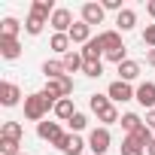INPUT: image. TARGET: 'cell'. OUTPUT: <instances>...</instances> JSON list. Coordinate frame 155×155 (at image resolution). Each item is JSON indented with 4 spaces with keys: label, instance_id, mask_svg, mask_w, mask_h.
I'll list each match as a JSON object with an SVG mask.
<instances>
[{
    "label": "cell",
    "instance_id": "obj_7",
    "mask_svg": "<svg viewBox=\"0 0 155 155\" xmlns=\"http://www.w3.org/2000/svg\"><path fill=\"white\" fill-rule=\"evenodd\" d=\"M134 101H137L140 107H146V110H155V82H140Z\"/></svg>",
    "mask_w": 155,
    "mask_h": 155
},
{
    "label": "cell",
    "instance_id": "obj_14",
    "mask_svg": "<svg viewBox=\"0 0 155 155\" xmlns=\"http://www.w3.org/2000/svg\"><path fill=\"white\" fill-rule=\"evenodd\" d=\"M18 55H21V46H18V40H3V37H0V58L15 61Z\"/></svg>",
    "mask_w": 155,
    "mask_h": 155
},
{
    "label": "cell",
    "instance_id": "obj_39",
    "mask_svg": "<svg viewBox=\"0 0 155 155\" xmlns=\"http://www.w3.org/2000/svg\"><path fill=\"white\" fill-rule=\"evenodd\" d=\"M146 155H155V140H152V143L146 146Z\"/></svg>",
    "mask_w": 155,
    "mask_h": 155
},
{
    "label": "cell",
    "instance_id": "obj_23",
    "mask_svg": "<svg viewBox=\"0 0 155 155\" xmlns=\"http://www.w3.org/2000/svg\"><path fill=\"white\" fill-rule=\"evenodd\" d=\"M88 107H91V113H104V110H110L113 107V101H110V94H91L88 97Z\"/></svg>",
    "mask_w": 155,
    "mask_h": 155
},
{
    "label": "cell",
    "instance_id": "obj_17",
    "mask_svg": "<svg viewBox=\"0 0 155 155\" xmlns=\"http://www.w3.org/2000/svg\"><path fill=\"white\" fill-rule=\"evenodd\" d=\"M137 76H140V64H137V61L119 64V79H122V82H131V79H137Z\"/></svg>",
    "mask_w": 155,
    "mask_h": 155
},
{
    "label": "cell",
    "instance_id": "obj_20",
    "mask_svg": "<svg viewBox=\"0 0 155 155\" xmlns=\"http://www.w3.org/2000/svg\"><path fill=\"white\" fill-rule=\"evenodd\" d=\"M49 46H52L58 55H67V52H73V49H70V46H73V43H70V34H52V43H49Z\"/></svg>",
    "mask_w": 155,
    "mask_h": 155
},
{
    "label": "cell",
    "instance_id": "obj_1",
    "mask_svg": "<svg viewBox=\"0 0 155 155\" xmlns=\"http://www.w3.org/2000/svg\"><path fill=\"white\" fill-rule=\"evenodd\" d=\"M49 110H55V101H49L43 91H37V94H28L25 97V119H31V122H43L46 119V113Z\"/></svg>",
    "mask_w": 155,
    "mask_h": 155
},
{
    "label": "cell",
    "instance_id": "obj_22",
    "mask_svg": "<svg viewBox=\"0 0 155 155\" xmlns=\"http://www.w3.org/2000/svg\"><path fill=\"white\" fill-rule=\"evenodd\" d=\"M18 31H21L18 18H3V28H0V37H3V40H18Z\"/></svg>",
    "mask_w": 155,
    "mask_h": 155
},
{
    "label": "cell",
    "instance_id": "obj_28",
    "mask_svg": "<svg viewBox=\"0 0 155 155\" xmlns=\"http://www.w3.org/2000/svg\"><path fill=\"white\" fill-rule=\"evenodd\" d=\"M131 137H134V140H137V143H143V146H149V143H152V140H155V137H152V128H149V125H146V122H143V125H140V128H137V131H134V134H131Z\"/></svg>",
    "mask_w": 155,
    "mask_h": 155
},
{
    "label": "cell",
    "instance_id": "obj_31",
    "mask_svg": "<svg viewBox=\"0 0 155 155\" xmlns=\"http://www.w3.org/2000/svg\"><path fill=\"white\" fill-rule=\"evenodd\" d=\"M82 73H85V76H91V79H97V76H104V64H101V61H85Z\"/></svg>",
    "mask_w": 155,
    "mask_h": 155
},
{
    "label": "cell",
    "instance_id": "obj_32",
    "mask_svg": "<svg viewBox=\"0 0 155 155\" xmlns=\"http://www.w3.org/2000/svg\"><path fill=\"white\" fill-rule=\"evenodd\" d=\"M97 119L104 122V128H107V125H113V122H122V119H119V110H116V104H113L110 110H104V113H101Z\"/></svg>",
    "mask_w": 155,
    "mask_h": 155
},
{
    "label": "cell",
    "instance_id": "obj_8",
    "mask_svg": "<svg viewBox=\"0 0 155 155\" xmlns=\"http://www.w3.org/2000/svg\"><path fill=\"white\" fill-rule=\"evenodd\" d=\"M37 134H40V140H49V143H58L64 137V131H61L58 122H40L37 125Z\"/></svg>",
    "mask_w": 155,
    "mask_h": 155
},
{
    "label": "cell",
    "instance_id": "obj_26",
    "mask_svg": "<svg viewBox=\"0 0 155 155\" xmlns=\"http://www.w3.org/2000/svg\"><path fill=\"white\" fill-rule=\"evenodd\" d=\"M43 73H46V79L67 76V70H64V64H61V61H46V64H43Z\"/></svg>",
    "mask_w": 155,
    "mask_h": 155
},
{
    "label": "cell",
    "instance_id": "obj_33",
    "mask_svg": "<svg viewBox=\"0 0 155 155\" xmlns=\"http://www.w3.org/2000/svg\"><path fill=\"white\" fill-rule=\"evenodd\" d=\"M107 61H113V64H125V61H128L125 46H122V49H116V52H107Z\"/></svg>",
    "mask_w": 155,
    "mask_h": 155
},
{
    "label": "cell",
    "instance_id": "obj_6",
    "mask_svg": "<svg viewBox=\"0 0 155 155\" xmlns=\"http://www.w3.org/2000/svg\"><path fill=\"white\" fill-rule=\"evenodd\" d=\"M49 25L55 28V34H70V28L76 21H73V12L70 9H55V15L49 18Z\"/></svg>",
    "mask_w": 155,
    "mask_h": 155
},
{
    "label": "cell",
    "instance_id": "obj_30",
    "mask_svg": "<svg viewBox=\"0 0 155 155\" xmlns=\"http://www.w3.org/2000/svg\"><path fill=\"white\" fill-rule=\"evenodd\" d=\"M18 140H6V137H0V152H3V155H21L18 152Z\"/></svg>",
    "mask_w": 155,
    "mask_h": 155
},
{
    "label": "cell",
    "instance_id": "obj_5",
    "mask_svg": "<svg viewBox=\"0 0 155 155\" xmlns=\"http://www.w3.org/2000/svg\"><path fill=\"white\" fill-rule=\"evenodd\" d=\"M55 146H58V152H61V155H79V152L85 149L82 137H76V134H64Z\"/></svg>",
    "mask_w": 155,
    "mask_h": 155
},
{
    "label": "cell",
    "instance_id": "obj_24",
    "mask_svg": "<svg viewBox=\"0 0 155 155\" xmlns=\"http://www.w3.org/2000/svg\"><path fill=\"white\" fill-rule=\"evenodd\" d=\"M122 155H146V146H143V143H137V140L128 134V137L122 140Z\"/></svg>",
    "mask_w": 155,
    "mask_h": 155
},
{
    "label": "cell",
    "instance_id": "obj_9",
    "mask_svg": "<svg viewBox=\"0 0 155 155\" xmlns=\"http://www.w3.org/2000/svg\"><path fill=\"white\" fill-rule=\"evenodd\" d=\"M104 3H82V21L85 25H101L104 21Z\"/></svg>",
    "mask_w": 155,
    "mask_h": 155
},
{
    "label": "cell",
    "instance_id": "obj_29",
    "mask_svg": "<svg viewBox=\"0 0 155 155\" xmlns=\"http://www.w3.org/2000/svg\"><path fill=\"white\" fill-rule=\"evenodd\" d=\"M67 125H70V134H79V131H85L88 119H85V113H76V116H73V119H70Z\"/></svg>",
    "mask_w": 155,
    "mask_h": 155
},
{
    "label": "cell",
    "instance_id": "obj_19",
    "mask_svg": "<svg viewBox=\"0 0 155 155\" xmlns=\"http://www.w3.org/2000/svg\"><path fill=\"white\" fill-rule=\"evenodd\" d=\"M116 25H119V31H134V25H137V12H134V9H122V12L116 15Z\"/></svg>",
    "mask_w": 155,
    "mask_h": 155
},
{
    "label": "cell",
    "instance_id": "obj_36",
    "mask_svg": "<svg viewBox=\"0 0 155 155\" xmlns=\"http://www.w3.org/2000/svg\"><path fill=\"white\" fill-rule=\"evenodd\" d=\"M143 122H146V125H149V128H152V131H155V110H149V113H146V119H143Z\"/></svg>",
    "mask_w": 155,
    "mask_h": 155
},
{
    "label": "cell",
    "instance_id": "obj_40",
    "mask_svg": "<svg viewBox=\"0 0 155 155\" xmlns=\"http://www.w3.org/2000/svg\"><path fill=\"white\" fill-rule=\"evenodd\" d=\"M21 155H25V152H21Z\"/></svg>",
    "mask_w": 155,
    "mask_h": 155
},
{
    "label": "cell",
    "instance_id": "obj_10",
    "mask_svg": "<svg viewBox=\"0 0 155 155\" xmlns=\"http://www.w3.org/2000/svg\"><path fill=\"white\" fill-rule=\"evenodd\" d=\"M18 97H21V88L15 82H3V85H0V104H3V107H15Z\"/></svg>",
    "mask_w": 155,
    "mask_h": 155
},
{
    "label": "cell",
    "instance_id": "obj_4",
    "mask_svg": "<svg viewBox=\"0 0 155 155\" xmlns=\"http://www.w3.org/2000/svg\"><path fill=\"white\" fill-rule=\"evenodd\" d=\"M107 94H110V101L113 104H125V101H134V88L128 85V82H122V79H116V82H110V88H107Z\"/></svg>",
    "mask_w": 155,
    "mask_h": 155
},
{
    "label": "cell",
    "instance_id": "obj_25",
    "mask_svg": "<svg viewBox=\"0 0 155 155\" xmlns=\"http://www.w3.org/2000/svg\"><path fill=\"white\" fill-rule=\"evenodd\" d=\"M43 28H46V18L43 15H28V21H25V31L31 34V37H37V34H43Z\"/></svg>",
    "mask_w": 155,
    "mask_h": 155
},
{
    "label": "cell",
    "instance_id": "obj_16",
    "mask_svg": "<svg viewBox=\"0 0 155 155\" xmlns=\"http://www.w3.org/2000/svg\"><path fill=\"white\" fill-rule=\"evenodd\" d=\"M55 116H58V119H64V122H70V119L76 116V107H73V97H61V101L55 104Z\"/></svg>",
    "mask_w": 155,
    "mask_h": 155
},
{
    "label": "cell",
    "instance_id": "obj_27",
    "mask_svg": "<svg viewBox=\"0 0 155 155\" xmlns=\"http://www.w3.org/2000/svg\"><path fill=\"white\" fill-rule=\"evenodd\" d=\"M140 125H143V119H140L137 113H125V116H122V128H125L128 134H134Z\"/></svg>",
    "mask_w": 155,
    "mask_h": 155
},
{
    "label": "cell",
    "instance_id": "obj_38",
    "mask_svg": "<svg viewBox=\"0 0 155 155\" xmlns=\"http://www.w3.org/2000/svg\"><path fill=\"white\" fill-rule=\"evenodd\" d=\"M146 12H149V15L155 18V0H149V3H146Z\"/></svg>",
    "mask_w": 155,
    "mask_h": 155
},
{
    "label": "cell",
    "instance_id": "obj_34",
    "mask_svg": "<svg viewBox=\"0 0 155 155\" xmlns=\"http://www.w3.org/2000/svg\"><path fill=\"white\" fill-rule=\"evenodd\" d=\"M143 43H146L149 49H155V25H146V31H143Z\"/></svg>",
    "mask_w": 155,
    "mask_h": 155
},
{
    "label": "cell",
    "instance_id": "obj_12",
    "mask_svg": "<svg viewBox=\"0 0 155 155\" xmlns=\"http://www.w3.org/2000/svg\"><path fill=\"white\" fill-rule=\"evenodd\" d=\"M91 40V25H85V21H76L73 28H70V43H88Z\"/></svg>",
    "mask_w": 155,
    "mask_h": 155
},
{
    "label": "cell",
    "instance_id": "obj_13",
    "mask_svg": "<svg viewBox=\"0 0 155 155\" xmlns=\"http://www.w3.org/2000/svg\"><path fill=\"white\" fill-rule=\"evenodd\" d=\"M101 55H107V52H104L101 40H97V37H91V40L82 46V58H85V61H101Z\"/></svg>",
    "mask_w": 155,
    "mask_h": 155
},
{
    "label": "cell",
    "instance_id": "obj_3",
    "mask_svg": "<svg viewBox=\"0 0 155 155\" xmlns=\"http://www.w3.org/2000/svg\"><path fill=\"white\" fill-rule=\"evenodd\" d=\"M110 143H113V137H110V128H94L91 134H88V149L94 152V155H104V152H110Z\"/></svg>",
    "mask_w": 155,
    "mask_h": 155
},
{
    "label": "cell",
    "instance_id": "obj_21",
    "mask_svg": "<svg viewBox=\"0 0 155 155\" xmlns=\"http://www.w3.org/2000/svg\"><path fill=\"white\" fill-rule=\"evenodd\" d=\"M31 12L34 15H43L46 21L55 15V6H52V0H34V3H31Z\"/></svg>",
    "mask_w": 155,
    "mask_h": 155
},
{
    "label": "cell",
    "instance_id": "obj_37",
    "mask_svg": "<svg viewBox=\"0 0 155 155\" xmlns=\"http://www.w3.org/2000/svg\"><path fill=\"white\" fill-rule=\"evenodd\" d=\"M146 64H149V67H155V49H149V52H146Z\"/></svg>",
    "mask_w": 155,
    "mask_h": 155
},
{
    "label": "cell",
    "instance_id": "obj_15",
    "mask_svg": "<svg viewBox=\"0 0 155 155\" xmlns=\"http://www.w3.org/2000/svg\"><path fill=\"white\" fill-rule=\"evenodd\" d=\"M61 64H64L67 73H76V70L85 67V58H82V52H67V55L61 58Z\"/></svg>",
    "mask_w": 155,
    "mask_h": 155
},
{
    "label": "cell",
    "instance_id": "obj_35",
    "mask_svg": "<svg viewBox=\"0 0 155 155\" xmlns=\"http://www.w3.org/2000/svg\"><path fill=\"white\" fill-rule=\"evenodd\" d=\"M104 9H116V12H122V0H104Z\"/></svg>",
    "mask_w": 155,
    "mask_h": 155
},
{
    "label": "cell",
    "instance_id": "obj_18",
    "mask_svg": "<svg viewBox=\"0 0 155 155\" xmlns=\"http://www.w3.org/2000/svg\"><path fill=\"white\" fill-rule=\"evenodd\" d=\"M0 137H6V140H18V143H21V137H25L21 122H6L3 128H0Z\"/></svg>",
    "mask_w": 155,
    "mask_h": 155
},
{
    "label": "cell",
    "instance_id": "obj_2",
    "mask_svg": "<svg viewBox=\"0 0 155 155\" xmlns=\"http://www.w3.org/2000/svg\"><path fill=\"white\" fill-rule=\"evenodd\" d=\"M43 94L49 97V101H61V97H70L73 94V79L70 76H58V79H46V88H43Z\"/></svg>",
    "mask_w": 155,
    "mask_h": 155
},
{
    "label": "cell",
    "instance_id": "obj_11",
    "mask_svg": "<svg viewBox=\"0 0 155 155\" xmlns=\"http://www.w3.org/2000/svg\"><path fill=\"white\" fill-rule=\"evenodd\" d=\"M97 40H101L104 52H116V49H122V46H125L119 31H104V34H97Z\"/></svg>",
    "mask_w": 155,
    "mask_h": 155
}]
</instances>
